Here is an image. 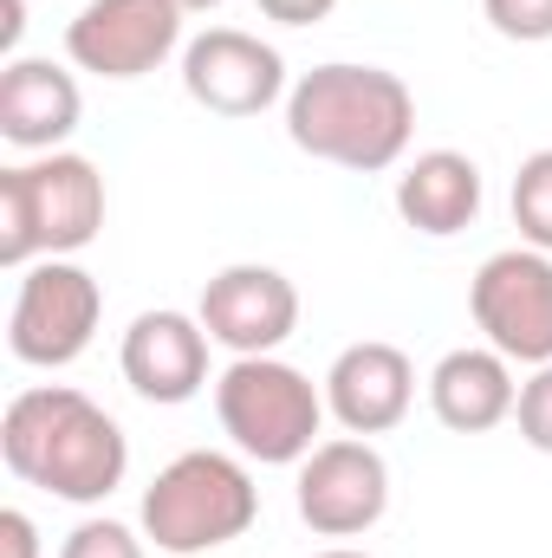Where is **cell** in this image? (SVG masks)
<instances>
[{
	"label": "cell",
	"instance_id": "9c48e42d",
	"mask_svg": "<svg viewBox=\"0 0 552 558\" xmlns=\"http://www.w3.org/2000/svg\"><path fill=\"white\" fill-rule=\"evenodd\" d=\"M182 52V7L176 0H85L65 20V59L92 78L131 85Z\"/></svg>",
	"mask_w": 552,
	"mask_h": 558
},
{
	"label": "cell",
	"instance_id": "cb8c5ba5",
	"mask_svg": "<svg viewBox=\"0 0 552 558\" xmlns=\"http://www.w3.org/2000/svg\"><path fill=\"white\" fill-rule=\"evenodd\" d=\"M312 558H371V553H358V546H325V553H312Z\"/></svg>",
	"mask_w": 552,
	"mask_h": 558
},
{
	"label": "cell",
	"instance_id": "603a6c76",
	"mask_svg": "<svg viewBox=\"0 0 552 558\" xmlns=\"http://www.w3.org/2000/svg\"><path fill=\"white\" fill-rule=\"evenodd\" d=\"M0 7H7V26H0V39L13 46V39H20V26H26V0H0Z\"/></svg>",
	"mask_w": 552,
	"mask_h": 558
},
{
	"label": "cell",
	"instance_id": "7c38bea8",
	"mask_svg": "<svg viewBox=\"0 0 552 558\" xmlns=\"http://www.w3.org/2000/svg\"><path fill=\"white\" fill-rule=\"evenodd\" d=\"M208 325L195 318V312H137L131 318V331H124V351H118V364H124V384L137 390L143 403H163V410H176V403H189V397H202V384H208Z\"/></svg>",
	"mask_w": 552,
	"mask_h": 558
},
{
	"label": "cell",
	"instance_id": "277c9868",
	"mask_svg": "<svg viewBox=\"0 0 552 558\" xmlns=\"http://www.w3.org/2000/svg\"><path fill=\"white\" fill-rule=\"evenodd\" d=\"M261 520V487L248 454L189 448L143 487V539L169 558H202L235 546Z\"/></svg>",
	"mask_w": 552,
	"mask_h": 558
},
{
	"label": "cell",
	"instance_id": "44dd1931",
	"mask_svg": "<svg viewBox=\"0 0 552 558\" xmlns=\"http://www.w3.org/2000/svg\"><path fill=\"white\" fill-rule=\"evenodd\" d=\"M0 553H7V558H39V526H33L20 507H7V513H0Z\"/></svg>",
	"mask_w": 552,
	"mask_h": 558
},
{
	"label": "cell",
	"instance_id": "ffe728a7",
	"mask_svg": "<svg viewBox=\"0 0 552 558\" xmlns=\"http://www.w3.org/2000/svg\"><path fill=\"white\" fill-rule=\"evenodd\" d=\"M514 422H520V441L552 454V364H540L527 384H520V403H514Z\"/></svg>",
	"mask_w": 552,
	"mask_h": 558
},
{
	"label": "cell",
	"instance_id": "9a60e30c",
	"mask_svg": "<svg viewBox=\"0 0 552 558\" xmlns=\"http://www.w3.org/2000/svg\"><path fill=\"white\" fill-rule=\"evenodd\" d=\"M514 403H520V384H514V364L494 344H461V351H448L429 371V410L455 435L501 428V422L514 416Z\"/></svg>",
	"mask_w": 552,
	"mask_h": 558
},
{
	"label": "cell",
	"instance_id": "6da1fadb",
	"mask_svg": "<svg viewBox=\"0 0 552 558\" xmlns=\"http://www.w3.org/2000/svg\"><path fill=\"white\" fill-rule=\"evenodd\" d=\"M0 461L13 468V481L72 500V507H98L124 487L131 474V441L111 410H98L85 390L72 384H39L20 390L0 416Z\"/></svg>",
	"mask_w": 552,
	"mask_h": 558
},
{
	"label": "cell",
	"instance_id": "7402d4cb",
	"mask_svg": "<svg viewBox=\"0 0 552 558\" xmlns=\"http://www.w3.org/2000/svg\"><path fill=\"white\" fill-rule=\"evenodd\" d=\"M332 7L338 0H261V13L279 26H319V20H332Z\"/></svg>",
	"mask_w": 552,
	"mask_h": 558
},
{
	"label": "cell",
	"instance_id": "5bb4252c",
	"mask_svg": "<svg viewBox=\"0 0 552 558\" xmlns=\"http://www.w3.org/2000/svg\"><path fill=\"white\" fill-rule=\"evenodd\" d=\"M79 118H85V98H79V78L65 65L26 59V52L7 59V72H0V137L13 149L52 156L79 131Z\"/></svg>",
	"mask_w": 552,
	"mask_h": 558
},
{
	"label": "cell",
	"instance_id": "d4e9b609",
	"mask_svg": "<svg viewBox=\"0 0 552 558\" xmlns=\"http://www.w3.org/2000/svg\"><path fill=\"white\" fill-rule=\"evenodd\" d=\"M182 13H208V7H221V0H176Z\"/></svg>",
	"mask_w": 552,
	"mask_h": 558
},
{
	"label": "cell",
	"instance_id": "8992f818",
	"mask_svg": "<svg viewBox=\"0 0 552 558\" xmlns=\"http://www.w3.org/2000/svg\"><path fill=\"white\" fill-rule=\"evenodd\" d=\"M105 318V286L79 260H33L7 312V351L33 371H65L92 351Z\"/></svg>",
	"mask_w": 552,
	"mask_h": 558
},
{
	"label": "cell",
	"instance_id": "3957f363",
	"mask_svg": "<svg viewBox=\"0 0 552 558\" xmlns=\"http://www.w3.org/2000/svg\"><path fill=\"white\" fill-rule=\"evenodd\" d=\"M105 234V175L79 149H52L0 169V267L72 260Z\"/></svg>",
	"mask_w": 552,
	"mask_h": 558
},
{
	"label": "cell",
	"instance_id": "2e32d148",
	"mask_svg": "<svg viewBox=\"0 0 552 558\" xmlns=\"http://www.w3.org/2000/svg\"><path fill=\"white\" fill-rule=\"evenodd\" d=\"M481 202H488L481 162L461 156V149H422L410 169L397 175V215L410 221L416 234H429V241H448V234L475 228Z\"/></svg>",
	"mask_w": 552,
	"mask_h": 558
},
{
	"label": "cell",
	"instance_id": "5b68a950",
	"mask_svg": "<svg viewBox=\"0 0 552 558\" xmlns=\"http://www.w3.org/2000/svg\"><path fill=\"white\" fill-rule=\"evenodd\" d=\"M215 416L235 454L261 468H299L319 448V428L332 410H325V384H312L286 357H235L215 377Z\"/></svg>",
	"mask_w": 552,
	"mask_h": 558
},
{
	"label": "cell",
	"instance_id": "ba28073f",
	"mask_svg": "<svg viewBox=\"0 0 552 558\" xmlns=\"http://www.w3.org/2000/svg\"><path fill=\"white\" fill-rule=\"evenodd\" d=\"M292 500L319 539H358L391 513V461L371 435H332L299 461Z\"/></svg>",
	"mask_w": 552,
	"mask_h": 558
},
{
	"label": "cell",
	"instance_id": "7a4b0ae2",
	"mask_svg": "<svg viewBox=\"0 0 552 558\" xmlns=\"http://www.w3.org/2000/svg\"><path fill=\"white\" fill-rule=\"evenodd\" d=\"M286 137L292 149H305L312 162L332 169H397L404 149L416 137V98L410 85L384 65H312L292 78L286 92Z\"/></svg>",
	"mask_w": 552,
	"mask_h": 558
},
{
	"label": "cell",
	"instance_id": "8fae6325",
	"mask_svg": "<svg viewBox=\"0 0 552 558\" xmlns=\"http://www.w3.org/2000/svg\"><path fill=\"white\" fill-rule=\"evenodd\" d=\"M195 318L208 325V338L235 357H274L279 344L299 331V286L261 267V260H235L202 286V305Z\"/></svg>",
	"mask_w": 552,
	"mask_h": 558
},
{
	"label": "cell",
	"instance_id": "4fadbf2b",
	"mask_svg": "<svg viewBox=\"0 0 552 558\" xmlns=\"http://www.w3.org/2000/svg\"><path fill=\"white\" fill-rule=\"evenodd\" d=\"M410 403H416V364L384 338L345 344L325 371V410L345 435H391L410 416Z\"/></svg>",
	"mask_w": 552,
	"mask_h": 558
},
{
	"label": "cell",
	"instance_id": "30bf717a",
	"mask_svg": "<svg viewBox=\"0 0 552 558\" xmlns=\"http://www.w3.org/2000/svg\"><path fill=\"white\" fill-rule=\"evenodd\" d=\"M182 92L202 111H215V118H261V111H274L292 85H286L279 46H267L261 33L208 26V33H195L182 46Z\"/></svg>",
	"mask_w": 552,
	"mask_h": 558
},
{
	"label": "cell",
	"instance_id": "e0dca14e",
	"mask_svg": "<svg viewBox=\"0 0 552 558\" xmlns=\"http://www.w3.org/2000/svg\"><path fill=\"white\" fill-rule=\"evenodd\" d=\"M514 228H520V247L552 254V149H533L514 175Z\"/></svg>",
	"mask_w": 552,
	"mask_h": 558
},
{
	"label": "cell",
	"instance_id": "52a82bcc",
	"mask_svg": "<svg viewBox=\"0 0 552 558\" xmlns=\"http://www.w3.org/2000/svg\"><path fill=\"white\" fill-rule=\"evenodd\" d=\"M468 312L507 364H552V254L501 247L468 279Z\"/></svg>",
	"mask_w": 552,
	"mask_h": 558
},
{
	"label": "cell",
	"instance_id": "d6986e66",
	"mask_svg": "<svg viewBox=\"0 0 552 558\" xmlns=\"http://www.w3.org/2000/svg\"><path fill=\"white\" fill-rule=\"evenodd\" d=\"M149 539H137L124 520H79L65 533V553L59 558H143Z\"/></svg>",
	"mask_w": 552,
	"mask_h": 558
},
{
	"label": "cell",
	"instance_id": "ac0fdd59",
	"mask_svg": "<svg viewBox=\"0 0 552 558\" xmlns=\"http://www.w3.org/2000/svg\"><path fill=\"white\" fill-rule=\"evenodd\" d=\"M481 13L514 46H547L552 39V0H481Z\"/></svg>",
	"mask_w": 552,
	"mask_h": 558
}]
</instances>
